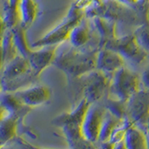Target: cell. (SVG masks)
Listing matches in <instances>:
<instances>
[{"instance_id": "7c38bea8", "label": "cell", "mask_w": 149, "mask_h": 149, "mask_svg": "<svg viewBox=\"0 0 149 149\" xmlns=\"http://www.w3.org/2000/svg\"><path fill=\"white\" fill-rule=\"evenodd\" d=\"M124 57L118 51L104 47L97 51L96 69L113 76L120 68L124 67Z\"/></svg>"}, {"instance_id": "8fae6325", "label": "cell", "mask_w": 149, "mask_h": 149, "mask_svg": "<svg viewBox=\"0 0 149 149\" xmlns=\"http://www.w3.org/2000/svg\"><path fill=\"white\" fill-rule=\"evenodd\" d=\"M14 94L23 106L33 108L46 104L50 99L51 91L47 86L38 85L14 91Z\"/></svg>"}, {"instance_id": "d6986e66", "label": "cell", "mask_w": 149, "mask_h": 149, "mask_svg": "<svg viewBox=\"0 0 149 149\" xmlns=\"http://www.w3.org/2000/svg\"><path fill=\"white\" fill-rule=\"evenodd\" d=\"M121 121V119H118V118H116L115 116L110 114L109 112H106V114L104 116V121H102V128L100 130V135H99V141L98 142H104L108 141L112 132H114V130L116 128Z\"/></svg>"}, {"instance_id": "f1b7e54d", "label": "cell", "mask_w": 149, "mask_h": 149, "mask_svg": "<svg viewBox=\"0 0 149 149\" xmlns=\"http://www.w3.org/2000/svg\"><path fill=\"white\" fill-rule=\"evenodd\" d=\"M5 65V59H4V53H3V49L1 43H0V73H2V70Z\"/></svg>"}, {"instance_id": "277c9868", "label": "cell", "mask_w": 149, "mask_h": 149, "mask_svg": "<svg viewBox=\"0 0 149 149\" xmlns=\"http://www.w3.org/2000/svg\"><path fill=\"white\" fill-rule=\"evenodd\" d=\"M141 77L136 73L122 67L112 76L109 91L114 99L128 102L130 97L141 90Z\"/></svg>"}, {"instance_id": "3957f363", "label": "cell", "mask_w": 149, "mask_h": 149, "mask_svg": "<svg viewBox=\"0 0 149 149\" xmlns=\"http://www.w3.org/2000/svg\"><path fill=\"white\" fill-rule=\"evenodd\" d=\"M83 12L78 7L74 6L69 9L66 16L63 18V22L54 27L52 30L48 32L41 38L37 39L32 44L33 48L38 49L44 47L57 46L63 42L68 40V37L74 27H76L82 22Z\"/></svg>"}, {"instance_id": "ac0fdd59", "label": "cell", "mask_w": 149, "mask_h": 149, "mask_svg": "<svg viewBox=\"0 0 149 149\" xmlns=\"http://www.w3.org/2000/svg\"><path fill=\"white\" fill-rule=\"evenodd\" d=\"M18 119V116L13 115L0 124V147L15 136Z\"/></svg>"}, {"instance_id": "7a4b0ae2", "label": "cell", "mask_w": 149, "mask_h": 149, "mask_svg": "<svg viewBox=\"0 0 149 149\" xmlns=\"http://www.w3.org/2000/svg\"><path fill=\"white\" fill-rule=\"evenodd\" d=\"M91 105V104L85 98H82L76 108L71 112L59 116L53 120V124L63 130L69 147L84 138L82 134V124Z\"/></svg>"}, {"instance_id": "83f0119b", "label": "cell", "mask_w": 149, "mask_h": 149, "mask_svg": "<svg viewBox=\"0 0 149 149\" xmlns=\"http://www.w3.org/2000/svg\"><path fill=\"white\" fill-rule=\"evenodd\" d=\"M116 1L123 5H127V6H134V5L139 4V0H116Z\"/></svg>"}, {"instance_id": "603a6c76", "label": "cell", "mask_w": 149, "mask_h": 149, "mask_svg": "<svg viewBox=\"0 0 149 149\" xmlns=\"http://www.w3.org/2000/svg\"><path fill=\"white\" fill-rule=\"evenodd\" d=\"M70 149H98L95 146L94 143H91L88 141L87 139L82 138L81 140L77 141L76 143L70 146Z\"/></svg>"}, {"instance_id": "ba28073f", "label": "cell", "mask_w": 149, "mask_h": 149, "mask_svg": "<svg viewBox=\"0 0 149 149\" xmlns=\"http://www.w3.org/2000/svg\"><path fill=\"white\" fill-rule=\"evenodd\" d=\"M106 111L101 106L93 104L90 106L82 124L83 137L91 143L99 141L100 130L102 128Z\"/></svg>"}, {"instance_id": "4fadbf2b", "label": "cell", "mask_w": 149, "mask_h": 149, "mask_svg": "<svg viewBox=\"0 0 149 149\" xmlns=\"http://www.w3.org/2000/svg\"><path fill=\"white\" fill-rule=\"evenodd\" d=\"M37 4L35 0H19L18 14L21 24L25 28L30 27L37 16Z\"/></svg>"}, {"instance_id": "4dcf8cb0", "label": "cell", "mask_w": 149, "mask_h": 149, "mask_svg": "<svg viewBox=\"0 0 149 149\" xmlns=\"http://www.w3.org/2000/svg\"><path fill=\"white\" fill-rule=\"evenodd\" d=\"M115 149H127V148H126L125 141H121V142H119L118 143H116Z\"/></svg>"}, {"instance_id": "e0dca14e", "label": "cell", "mask_w": 149, "mask_h": 149, "mask_svg": "<svg viewBox=\"0 0 149 149\" xmlns=\"http://www.w3.org/2000/svg\"><path fill=\"white\" fill-rule=\"evenodd\" d=\"M11 30L13 35V41L18 53L27 58L28 54L31 51V49L27 43V39L25 36V28L21 23H18L17 25L11 28Z\"/></svg>"}, {"instance_id": "44dd1931", "label": "cell", "mask_w": 149, "mask_h": 149, "mask_svg": "<svg viewBox=\"0 0 149 149\" xmlns=\"http://www.w3.org/2000/svg\"><path fill=\"white\" fill-rule=\"evenodd\" d=\"M107 112L115 116L118 119L124 120L127 118V102L116 99H109L106 104Z\"/></svg>"}, {"instance_id": "4316f807", "label": "cell", "mask_w": 149, "mask_h": 149, "mask_svg": "<svg viewBox=\"0 0 149 149\" xmlns=\"http://www.w3.org/2000/svg\"><path fill=\"white\" fill-rule=\"evenodd\" d=\"M99 144V148L98 149H115L116 143H114L111 141H104V142H98Z\"/></svg>"}, {"instance_id": "1f68e13d", "label": "cell", "mask_w": 149, "mask_h": 149, "mask_svg": "<svg viewBox=\"0 0 149 149\" xmlns=\"http://www.w3.org/2000/svg\"><path fill=\"white\" fill-rule=\"evenodd\" d=\"M139 3H142V4H147V3H149V0H139Z\"/></svg>"}, {"instance_id": "2e32d148", "label": "cell", "mask_w": 149, "mask_h": 149, "mask_svg": "<svg viewBox=\"0 0 149 149\" xmlns=\"http://www.w3.org/2000/svg\"><path fill=\"white\" fill-rule=\"evenodd\" d=\"M91 39L90 29L86 24H82V22L73 28L68 37V42L72 48L80 49L84 47Z\"/></svg>"}, {"instance_id": "5b68a950", "label": "cell", "mask_w": 149, "mask_h": 149, "mask_svg": "<svg viewBox=\"0 0 149 149\" xmlns=\"http://www.w3.org/2000/svg\"><path fill=\"white\" fill-rule=\"evenodd\" d=\"M83 77V98L91 104L100 101L110 90L112 77L100 70L96 69Z\"/></svg>"}, {"instance_id": "52a82bcc", "label": "cell", "mask_w": 149, "mask_h": 149, "mask_svg": "<svg viewBox=\"0 0 149 149\" xmlns=\"http://www.w3.org/2000/svg\"><path fill=\"white\" fill-rule=\"evenodd\" d=\"M104 47L110 48L118 51L124 57L133 63H141L146 57V52L144 51L135 38L134 35H128L122 37H116L115 39L109 41Z\"/></svg>"}, {"instance_id": "ffe728a7", "label": "cell", "mask_w": 149, "mask_h": 149, "mask_svg": "<svg viewBox=\"0 0 149 149\" xmlns=\"http://www.w3.org/2000/svg\"><path fill=\"white\" fill-rule=\"evenodd\" d=\"M18 5L19 0H7L6 13H5L4 19L8 28H12L17 25L18 23H20L18 14Z\"/></svg>"}, {"instance_id": "8992f818", "label": "cell", "mask_w": 149, "mask_h": 149, "mask_svg": "<svg viewBox=\"0 0 149 149\" xmlns=\"http://www.w3.org/2000/svg\"><path fill=\"white\" fill-rule=\"evenodd\" d=\"M127 118L137 127L146 126L149 118V91L141 88L127 102Z\"/></svg>"}, {"instance_id": "cb8c5ba5", "label": "cell", "mask_w": 149, "mask_h": 149, "mask_svg": "<svg viewBox=\"0 0 149 149\" xmlns=\"http://www.w3.org/2000/svg\"><path fill=\"white\" fill-rule=\"evenodd\" d=\"M141 82H142V85L143 86V88L149 91V64L144 68L143 72L142 74Z\"/></svg>"}, {"instance_id": "9a60e30c", "label": "cell", "mask_w": 149, "mask_h": 149, "mask_svg": "<svg viewBox=\"0 0 149 149\" xmlns=\"http://www.w3.org/2000/svg\"><path fill=\"white\" fill-rule=\"evenodd\" d=\"M93 23L101 36V40L104 46L109 41L116 38V23L109 19L96 17L93 20Z\"/></svg>"}, {"instance_id": "836d02e7", "label": "cell", "mask_w": 149, "mask_h": 149, "mask_svg": "<svg viewBox=\"0 0 149 149\" xmlns=\"http://www.w3.org/2000/svg\"><path fill=\"white\" fill-rule=\"evenodd\" d=\"M33 149H40V148H35V147H32Z\"/></svg>"}, {"instance_id": "f546056e", "label": "cell", "mask_w": 149, "mask_h": 149, "mask_svg": "<svg viewBox=\"0 0 149 149\" xmlns=\"http://www.w3.org/2000/svg\"><path fill=\"white\" fill-rule=\"evenodd\" d=\"M143 132L144 133H146V141H147V146H148V149H149V118L147 120V122L146 124V126H144L143 128Z\"/></svg>"}, {"instance_id": "9c48e42d", "label": "cell", "mask_w": 149, "mask_h": 149, "mask_svg": "<svg viewBox=\"0 0 149 149\" xmlns=\"http://www.w3.org/2000/svg\"><path fill=\"white\" fill-rule=\"evenodd\" d=\"M29 73H32V71L27 58L18 54L4 65L1 79L2 86H14L17 81L21 80L22 77H24Z\"/></svg>"}, {"instance_id": "6da1fadb", "label": "cell", "mask_w": 149, "mask_h": 149, "mask_svg": "<svg viewBox=\"0 0 149 149\" xmlns=\"http://www.w3.org/2000/svg\"><path fill=\"white\" fill-rule=\"evenodd\" d=\"M96 58L97 52H84L73 48L56 56L53 64L68 77L81 78L96 70Z\"/></svg>"}, {"instance_id": "30bf717a", "label": "cell", "mask_w": 149, "mask_h": 149, "mask_svg": "<svg viewBox=\"0 0 149 149\" xmlns=\"http://www.w3.org/2000/svg\"><path fill=\"white\" fill-rule=\"evenodd\" d=\"M56 49L57 46L31 49L27 56V60L29 62L32 74L35 77H38L45 69L54 63L55 58L57 56Z\"/></svg>"}, {"instance_id": "484cf974", "label": "cell", "mask_w": 149, "mask_h": 149, "mask_svg": "<svg viewBox=\"0 0 149 149\" xmlns=\"http://www.w3.org/2000/svg\"><path fill=\"white\" fill-rule=\"evenodd\" d=\"M7 29H8V26H7L6 22H5V19L3 16L0 15V43L2 42V39Z\"/></svg>"}, {"instance_id": "5bb4252c", "label": "cell", "mask_w": 149, "mask_h": 149, "mask_svg": "<svg viewBox=\"0 0 149 149\" xmlns=\"http://www.w3.org/2000/svg\"><path fill=\"white\" fill-rule=\"evenodd\" d=\"M124 141L127 149H148L146 133L135 125L130 126L128 130Z\"/></svg>"}, {"instance_id": "7402d4cb", "label": "cell", "mask_w": 149, "mask_h": 149, "mask_svg": "<svg viewBox=\"0 0 149 149\" xmlns=\"http://www.w3.org/2000/svg\"><path fill=\"white\" fill-rule=\"evenodd\" d=\"M133 35L140 47L146 53H148L149 52V23H144V24L138 27Z\"/></svg>"}, {"instance_id": "d6a6232c", "label": "cell", "mask_w": 149, "mask_h": 149, "mask_svg": "<svg viewBox=\"0 0 149 149\" xmlns=\"http://www.w3.org/2000/svg\"><path fill=\"white\" fill-rule=\"evenodd\" d=\"M2 83H1V80H0V92H1V90H2Z\"/></svg>"}, {"instance_id": "d4e9b609", "label": "cell", "mask_w": 149, "mask_h": 149, "mask_svg": "<svg viewBox=\"0 0 149 149\" xmlns=\"http://www.w3.org/2000/svg\"><path fill=\"white\" fill-rule=\"evenodd\" d=\"M2 149H4V148H2ZM5 149H33V148L31 146H29V144H26L22 142H16L14 143H11L8 147L5 148Z\"/></svg>"}]
</instances>
